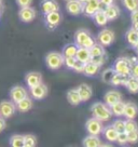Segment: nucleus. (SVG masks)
Here are the masks:
<instances>
[{
  "mask_svg": "<svg viewBox=\"0 0 138 147\" xmlns=\"http://www.w3.org/2000/svg\"><path fill=\"white\" fill-rule=\"evenodd\" d=\"M125 39L129 46L134 47L138 42V32L133 27H131L125 34Z\"/></svg>",
  "mask_w": 138,
  "mask_h": 147,
  "instance_id": "cd10ccee",
  "label": "nucleus"
},
{
  "mask_svg": "<svg viewBox=\"0 0 138 147\" xmlns=\"http://www.w3.org/2000/svg\"><path fill=\"white\" fill-rule=\"evenodd\" d=\"M16 110V105L12 101H2L0 103V116L5 119H8L14 115Z\"/></svg>",
  "mask_w": 138,
  "mask_h": 147,
  "instance_id": "1a4fd4ad",
  "label": "nucleus"
},
{
  "mask_svg": "<svg viewBox=\"0 0 138 147\" xmlns=\"http://www.w3.org/2000/svg\"><path fill=\"white\" fill-rule=\"evenodd\" d=\"M74 43L78 47H84L90 49L95 43V40L88 30L79 29L74 32Z\"/></svg>",
  "mask_w": 138,
  "mask_h": 147,
  "instance_id": "f03ea898",
  "label": "nucleus"
},
{
  "mask_svg": "<svg viewBox=\"0 0 138 147\" xmlns=\"http://www.w3.org/2000/svg\"><path fill=\"white\" fill-rule=\"evenodd\" d=\"M132 64H133V62L127 57H119L115 61L112 68L115 73L125 75V76H131Z\"/></svg>",
  "mask_w": 138,
  "mask_h": 147,
  "instance_id": "20e7f679",
  "label": "nucleus"
},
{
  "mask_svg": "<svg viewBox=\"0 0 138 147\" xmlns=\"http://www.w3.org/2000/svg\"><path fill=\"white\" fill-rule=\"evenodd\" d=\"M46 64L51 70H57L64 65V56L60 52L52 51L46 56Z\"/></svg>",
  "mask_w": 138,
  "mask_h": 147,
  "instance_id": "7ed1b4c3",
  "label": "nucleus"
},
{
  "mask_svg": "<svg viewBox=\"0 0 138 147\" xmlns=\"http://www.w3.org/2000/svg\"><path fill=\"white\" fill-rule=\"evenodd\" d=\"M76 59L82 63H88L91 61V53H90V49L88 48H84V47H78V50L76 53Z\"/></svg>",
  "mask_w": 138,
  "mask_h": 147,
  "instance_id": "aec40b11",
  "label": "nucleus"
},
{
  "mask_svg": "<svg viewBox=\"0 0 138 147\" xmlns=\"http://www.w3.org/2000/svg\"><path fill=\"white\" fill-rule=\"evenodd\" d=\"M101 141L98 138V135H92L88 134L86 138H84L82 141V145L84 147H99L101 146Z\"/></svg>",
  "mask_w": 138,
  "mask_h": 147,
  "instance_id": "412c9836",
  "label": "nucleus"
},
{
  "mask_svg": "<svg viewBox=\"0 0 138 147\" xmlns=\"http://www.w3.org/2000/svg\"><path fill=\"white\" fill-rule=\"evenodd\" d=\"M110 107V110L112 113V115L117 116V117H121L124 114V108H125V103L122 101H119L115 103L113 105L109 106Z\"/></svg>",
  "mask_w": 138,
  "mask_h": 147,
  "instance_id": "c85d7f7f",
  "label": "nucleus"
},
{
  "mask_svg": "<svg viewBox=\"0 0 138 147\" xmlns=\"http://www.w3.org/2000/svg\"><path fill=\"white\" fill-rule=\"evenodd\" d=\"M77 50H78V46L76 43H68L63 48L62 54L64 57H72V56H76Z\"/></svg>",
  "mask_w": 138,
  "mask_h": 147,
  "instance_id": "c756f323",
  "label": "nucleus"
},
{
  "mask_svg": "<svg viewBox=\"0 0 138 147\" xmlns=\"http://www.w3.org/2000/svg\"><path fill=\"white\" fill-rule=\"evenodd\" d=\"M115 36L113 30L108 29V28H105V29L100 30V32H98V35H97V40L104 47L111 46L113 43V41H115Z\"/></svg>",
  "mask_w": 138,
  "mask_h": 147,
  "instance_id": "0eeeda50",
  "label": "nucleus"
},
{
  "mask_svg": "<svg viewBox=\"0 0 138 147\" xmlns=\"http://www.w3.org/2000/svg\"><path fill=\"white\" fill-rule=\"evenodd\" d=\"M1 11H2V7H0V16H1Z\"/></svg>",
  "mask_w": 138,
  "mask_h": 147,
  "instance_id": "864d4df0",
  "label": "nucleus"
},
{
  "mask_svg": "<svg viewBox=\"0 0 138 147\" xmlns=\"http://www.w3.org/2000/svg\"><path fill=\"white\" fill-rule=\"evenodd\" d=\"M0 117H1V116H0Z\"/></svg>",
  "mask_w": 138,
  "mask_h": 147,
  "instance_id": "4d7b16f0",
  "label": "nucleus"
},
{
  "mask_svg": "<svg viewBox=\"0 0 138 147\" xmlns=\"http://www.w3.org/2000/svg\"><path fill=\"white\" fill-rule=\"evenodd\" d=\"M104 10H105V13H106L107 18H108L109 21H115V20L119 18L120 14H121L119 7L115 5V3L111 5H108V7H105Z\"/></svg>",
  "mask_w": 138,
  "mask_h": 147,
  "instance_id": "4be33fe9",
  "label": "nucleus"
},
{
  "mask_svg": "<svg viewBox=\"0 0 138 147\" xmlns=\"http://www.w3.org/2000/svg\"><path fill=\"white\" fill-rule=\"evenodd\" d=\"M67 101L69 102V104L72 106H78L81 104V98L79 95V92L76 89H71L67 92Z\"/></svg>",
  "mask_w": 138,
  "mask_h": 147,
  "instance_id": "a878e982",
  "label": "nucleus"
},
{
  "mask_svg": "<svg viewBox=\"0 0 138 147\" xmlns=\"http://www.w3.org/2000/svg\"><path fill=\"white\" fill-rule=\"evenodd\" d=\"M101 132L104 133V136H105V138H106L108 142H117V138H118V134L119 133L112 127V124L108 125L106 128H104Z\"/></svg>",
  "mask_w": 138,
  "mask_h": 147,
  "instance_id": "5701e85b",
  "label": "nucleus"
},
{
  "mask_svg": "<svg viewBox=\"0 0 138 147\" xmlns=\"http://www.w3.org/2000/svg\"><path fill=\"white\" fill-rule=\"evenodd\" d=\"M105 55H101V56H92L91 57V62L97 64L99 67H101L102 65L105 64Z\"/></svg>",
  "mask_w": 138,
  "mask_h": 147,
  "instance_id": "79ce46f5",
  "label": "nucleus"
},
{
  "mask_svg": "<svg viewBox=\"0 0 138 147\" xmlns=\"http://www.w3.org/2000/svg\"><path fill=\"white\" fill-rule=\"evenodd\" d=\"M58 10H60V5L56 0H41L40 2V11L43 14L51 13Z\"/></svg>",
  "mask_w": 138,
  "mask_h": 147,
  "instance_id": "4468645a",
  "label": "nucleus"
},
{
  "mask_svg": "<svg viewBox=\"0 0 138 147\" xmlns=\"http://www.w3.org/2000/svg\"><path fill=\"white\" fill-rule=\"evenodd\" d=\"M62 22V14L58 11H54L51 13L44 14V23L50 30H54Z\"/></svg>",
  "mask_w": 138,
  "mask_h": 147,
  "instance_id": "39448f33",
  "label": "nucleus"
},
{
  "mask_svg": "<svg viewBox=\"0 0 138 147\" xmlns=\"http://www.w3.org/2000/svg\"><path fill=\"white\" fill-rule=\"evenodd\" d=\"M98 9H100V2L99 0H86V2L83 3L82 13L88 18H92L94 13Z\"/></svg>",
  "mask_w": 138,
  "mask_h": 147,
  "instance_id": "9b49d317",
  "label": "nucleus"
},
{
  "mask_svg": "<svg viewBox=\"0 0 138 147\" xmlns=\"http://www.w3.org/2000/svg\"><path fill=\"white\" fill-rule=\"evenodd\" d=\"M131 21H132V24L138 23V9L131 12Z\"/></svg>",
  "mask_w": 138,
  "mask_h": 147,
  "instance_id": "49530a36",
  "label": "nucleus"
},
{
  "mask_svg": "<svg viewBox=\"0 0 138 147\" xmlns=\"http://www.w3.org/2000/svg\"><path fill=\"white\" fill-rule=\"evenodd\" d=\"M133 48H134V50H135V52H136V53L138 54V42L136 43V45H135V46L133 47Z\"/></svg>",
  "mask_w": 138,
  "mask_h": 147,
  "instance_id": "8fccbe9b",
  "label": "nucleus"
},
{
  "mask_svg": "<svg viewBox=\"0 0 138 147\" xmlns=\"http://www.w3.org/2000/svg\"><path fill=\"white\" fill-rule=\"evenodd\" d=\"M99 68H100V67H99L98 65L90 61V62L84 64V68H83L82 74L85 75V76H88V77H93V76H95V75L98 73Z\"/></svg>",
  "mask_w": 138,
  "mask_h": 147,
  "instance_id": "b1692460",
  "label": "nucleus"
},
{
  "mask_svg": "<svg viewBox=\"0 0 138 147\" xmlns=\"http://www.w3.org/2000/svg\"><path fill=\"white\" fill-rule=\"evenodd\" d=\"M79 1H81L82 3H84V2H86V0H79Z\"/></svg>",
  "mask_w": 138,
  "mask_h": 147,
  "instance_id": "603ef678",
  "label": "nucleus"
},
{
  "mask_svg": "<svg viewBox=\"0 0 138 147\" xmlns=\"http://www.w3.org/2000/svg\"><path fill=\"white\" fill-rule=\"evenodd\" d=\"M83 68H84V63H82V62H80V61H78V60L76 61L74 66V70H76L77 73H82Z\"/></svg>",
  "mask_w": 138,
  "mask_h": 147,
  "instance_id": "c03bdc74",
  "label": "nucleus"
},
{
  "mask_svg": "<svg viewBox=\"0 0 138 147\" xmlns=\"http://www.w3.org/2000/svg\"><path fill=\"white\" fill-rule=\"evenodd\" d=\"M121 98H122V95H121V93L119 91L111 90V91H108L105 94V96H104V103L107 104L108 106H111L113 105L115 103H117V102L121 101Z\"/></svg>",
  "mask_w": 138,
  "mask_h": 147,
  "instance_id": "dca6fc26",
  "label": "nucleus"
},
{
  "mask_svg": "<svg viewBox=\"0 0 138 147\" xmlns=\"http://www.w3.org/2000/svg\"><path fill=\"white\" fill-rule=\"evenodd\" d=\"M126 119H135L138 116V107L133 102L125 103L124 114H123Z\"/></svg>",
  "mask_w": 138,
  "mask_h": 147,
  "instance_id": "f3484780",
  "label": "nucleus"
},
{
  "mask_svg": "<svg viewBox=\"0 0 138 147\" xmlns=\"http://www.w3.org/2000/svg\"><path fill=\"white\" fill-rule=\"evenodd\" d=\"M122 3L129 12H133L138 9V0H122Z\"/></svg>",
  "mask_w": 138,
  "mask_h": 147,
  "instance_id": "f704fd0d",
  "label": "nucleus"
},
{
  "mask_svg": "<svg viewBox=\"0 0 138 147\" xmlns=\"http://www.w3.org/2000/svg\"><path fill=\"white\" fill-rule=\"evenodd\" d=\"M66 10L74 16L80 15L83 11V3L79 0H68L66 3Z\"/></svg>",
  "mask_w": 138,
  "mask_h": 147,
  "instance_id": "ddd939ff",
  "label": "nucleus"
},
{
  "mask_svg": "<svg viewBox=\"0 0 138 147\" xmlns=\"http://www.w3.org/2000/svg\"><path fill=\"white\" fill-rule=\"evenodd\" d=\"M77 90L79 92V95H80V98H81V102H88L91 97H92V89L91 87L86 84V83H81Z\"/></svg>",
  "mask_w": 138,
  "mask_h": 147,
  "instance_id": "a211bd4d",
  "label": "nucleus"
},
{
  "mask_svg": "<svg viewBox=\"0 0 138 147\" xmlns=\"http://www.w3.org/2000/svg\"><path fill=\"white\" fill-rule=\"evenodd\" d=\"M132 27H133L134 29H136V30H137V32H138V23H134V24H133V26H132Z\"/></svg>",
  "mask_w": 138,
  "mask_h": 147,
  "instance_id": "3c124183",
  "label": "nucleus"
},
{
  "mask_svg": "<svg viewBox=\"0 0 138 147\" xmlns=\"http://www.w3.org/2000/svg\"><path fill=\"white\" fill-rule=\"evenodd\" d=\"M25 82L28 88H31L42 82V75L38 71H30L25 76Z\"/></svg>",
  "mask_w": 138,
  "mask_h": 147,
  "instance_id": "2eb2a0df",
  "label": "nucleus"
},
{
  "mask_svg": "<svg viewBox=\"0 0 138 147\" xmlns=\"http://www.w3.org/2000/svg\"><path fill=\"white\" fill-rule=\"evenodd\" d=\"M66 1H68V0H66Z\"/></svg>",
  "mask_w": 138,
  "mask_h": 147,
  "instance_id": "6e6d98bb",
  "label": "nucleus"
},
{
  "mask_svg": "<svg viewBox=\"0 0 138 147\" xmlns=\"http://www.w3.org/2000/svg\"><path fill=\"white\" fill-rule=\"evenodd\" d=\"M129 76H125V75H121V74L115 73L113 77L111 78L110 84H112L113 87H120V86H124L126 80H127Z\"/></svg>",
  "mask_w": 138,
  "mask_h": 147,
  "instance_id": "7c9ffc66",
  "label": "nucleus"
},
{
  "mask_svg": "<svg viewBox=\"0 0 138 147\" xmlns=\"http://www.w3.org/2000/svg\"><path fill=\"white\" fill-rule=\"evenodd\" d=\"M37 16V12L32 7H24L19 8V18L23 23H30L32 22Z\"/></svg>",
  "mask_w": 138,
  "mask_h": 147,
  "instance_id": "6e6552de",
  "label": "nucleus"
},
{
  "mask_svg": "<svg viewBox=\"0 0 138 147\" xmlns=\"http://www.w3.org/2000/svg\"><path fill=\"white\" fill-rule=\"evenodd\" d=\"M0 7H2V0H0Z\"/></svg>",
  "mask_w": 138,
  "mask_h": 147,
  "instance_id": "5fc2aeb1",
  "label": "nucleus"
},
{
  "mask_svg": "<svg viewBox=\"0 0 138 147\" xmlns=\"http://www.w3.org/2000/svg\"><path fill=\"white\" fill-rule=\"evenodd\" d=\"M101 5H105V7H108V5H113L115 2V0H99Z\"/></svg>",
  "mask_w": 138,
  "mask_h": 147,
  "instance_id": "de8ad7c7",
  "label": "nucleus"
},
{
  "mask_svg": "<svg viewBox=\"0 0 138 147\" xmlns=\"http://www.w3.org/2000/svg\"><path fill=\"white\" fill-rule=\"evenodd\" d=\"M124 87L127 89L129 93L136 94L138 93V77H134V76H129L127 80L125 82Z\"/></svg>",
  "mask_w": 138,
  "mask_h": 147,
  "instance_id": "393cba45",
  "label": "nucleus"
},
{
  "mask_svg": "<svg viewBox=\"0 0 138 147\" xmlns=\"http://www.w3.org/2000/svg\"><path fill=\"white\" fill-rule=\"evenodd\" d=\"M138 142V130L132 131L127 133V143L129 144H136Z\"/></svg>",
  "mask_w": 138,
  "mask_h": 147,
  "instance_id": "4c0bfd02",
  "label": "nucleus"
},
{
  "mask_svg": "<svg viewBox=\"0 0 138 147\" xmlns=\"http://www.w3.org/2000/svg\"><path fill=\"white\" fill-rule=\"evenodd\" d=\"M131 76L138 77V61H134L131 68Z\"/></svg>",
  "mask_w": 138,
  "mask_h": 147,
  "instance_id": "37998d69",
  "label": "nucleus"
},
{
  "mask_svg": "<svg viewBox=\"0 0 138 147\" xmlns=\"http://www.w3.org/2000/svg\"><path fill=\"white\" fill-rule=\"evenodd\" d=\"M16 3L19 5V8H24V7H29L31 5L32 0H15Z\"/></svg>",
  "mask_w": 138,
  "mask_h": 147,
  "instance_id": "a18cd8bd",
  "label": "nucleus"
},
{
  "mask_svg": "<svg viewBox=\"0 0 138 147\" xmlns=\"http://www.w3.org/2000/svg\"><path fill=\"white\" fill-rule=\"evenodd\" d=\"M10 145L12 147H24V135L14 134L10 138Z\"/></svg>",
  "mask_w": 138,
  "mask_h": 147,
  "instance_id": "473e14b6",
  "label": "nucleus"
},
{
  "mask_svg": "<svg viewBox=\"0 0 138 147\" xmlns=\"http://www.w3.org/2000/svg\"><path fill=\"white\" fill-rule=\"evenodd\" d=\"M90 53H91V57L92 56H101L105 55L106 51H105V47L100 45L99 42H95L91 48H90Z\"/></svg>",
  "mask_w": 138,
  "mask_h": 147,
  "instance_id": "2f4dec72",
  "label": "nucleus"
},
{
  "mask_svg": "<svg viewBox=\"0 0 138 147\" xmlns=\"http://www.w3.org/2000/svg\"><path fill=\"white\" fill-rule=\"evenodd\" d=\"M115 70H113V68H108L106 69L104 73L101 74V80L104 81V82L106 83H110L111 81V78L113 77V75H115Z\"/></svg>",
  "mask_w": 138,
  "mask_h": 147,
  "instance_id": "e433bc0d",
  "label": "nucleus"
},
{
  "mask_svg": "<svg viewBox=\"0 0 138 147\" xmlns=\"http://www.w3.org/2000/svg\"><path fill=\"white\" fill-rule=\"evenodd\" d=\"M117 142L119 143L120 145H125L127 144V133L126 132H120L118 134V138H117Z\"/></svg>",
  "mask_w": 138,
  "mask_h": 147,
  "instance_id": "a19ab883",
  "label": "nucleus"
},
{
  "mask_svg": "<svg viewBox=\"0 0 138 147\" xmlns=\"http://www.w3.org/2000/svg\"><path fill=\"white\" fill-rule=\"evenodd\" d=\"M37 145V138L33 134L24 135V147H33Z\"/></svg>",
  "mask_w": 138,
  "mask_h": 147,
  "instance_id": "72a5a7b5",
  "label": "nucleus"
},
{
  "mask_svg": "<svg viewBox=\"0 0 138 147\" xmlns=\"http://www.w3.org/2000/svg\"><path fill=\"white\" fill-rule=\"evenodd\" d=\"M15 105H16V109L19 110V113H27L28 110L31 109L32 101L29 96H26L25 98H23L22 101H19V103H16Z\"/></svg>",
  "mask_w": 138,
  "mask_h": 147,
  "instance_id": "bb28decb",
  "label": "nucleus"
},
{
  "mask_svg": "<svg viewBox=\"0 0 138 147\" xmlns=\"http://www.w3.org/2000/svg\"><path fill=\"white\" fill-rule=\"evenodd\" d=\"M26 96H28V92L22 86H14L10 91V97H11V101L13 102L14 104L19 103V101H22Z\"/></svg>",
  "mask_w": 138,
  "mask_h": 147,
  "instance_id": "9d476101",
  "label": "nucleus"
},
{
  "mask_svg": "<svg viewBox=\"0 0 138 147\" xmlns=\"http://www.w3.org/2000/svg\"><path fill=\"white\" fill-rule=\"evenodd\" d=\"M5 118H2V117H0V133L3 131L5 129Z\"/></svg>",
  "mask_w": 138,
  "mask_h": 147,
  "instance_id": "09e8293b",
  "label": "nucleus"
},
{
  "mask_svg": "<svg viewBox=\"0 0 138 147\" xmlns=\"http://www.w3.org/2000/svg\"><path fill=\"white\" fill-rule=\"evenodd\" d=\"M29 89H30V95L35 100H43L48 95V87L42 82Z\"/></svg>",
  "mask_w": 138,
  "mask_h": 147,
  "instance_id": "f8f14e48",
  "label": "nucleus"
},
{
  "mask_svg": "<svg viewBox=\"0 0 138 147\" xmlns=\"http://www.w3.org/2000/svg\"><path fill=\"white\" fill-rule=\"evenodd\" d=\"M112 127L118 131V133H120V132H124L125 123H124V121H123V120L118 119V120H115V121H113Z\"/></svg>",
  "mask_w": 138,
  "mask_h": 147,
  "instance_id": "58836bf2",
  "label": "nucleus"
},
{
  "mask_svg": "<svg viewBox=\"0 0 138 147\" xmlns=\"http://www.w3.org/2000/svg\"><path fill=\"white\" fill-rule=\"evenodd\" d=\"M104 129L102 125V121L96 119V118H90V119L85 122V130L88 134H92V135H99L101 133Z\"/></svg>",
  "mask_w": 138,
  "mask_h": 147,
  "instance_id": "423d86ee",
  "label": "nucleus"
},
{
  "mask_svg": "<svg viewBox=\"0 0 138 147\" xmlns=\"http://www.w3.org/2000/svg\"><path fill=\"white\" fill-rule=\"evenodd\" d=\"M124 123H125L124 131L126 133L135 131V130H138V123L134 119H126L124 121Z\"/></svg>",
  "mask_w": 138,
  "mask_h": 147,
  "instance_id": "c9c22d12",
  "label": "nucleus"
},
{
  "mask_svg": "<svg viewBox=\"0 0 138 147\" xmlns=\"http://www.w3.org/2000/svg\"><path fill=\"white\" fill-rule=\"evenodd\" d=\"M92 18L97 26H106L107 23L109 22V20H108V18H107L106 13H105V10L101 9V8L100 9H98L96 12L94 13Z\"/></svg>",
  "mask_w": 138,
  "mask_h": 147,
  "instance_id": "6ab92c4d",
  "label": "nucleus"
},
{
  "mask_svg": "<svg viewBox=\"0 0 138 147\" xmlns=\"http://www.w3.org/2000/svg\"><path fill=\"white\" fill-rule=\"evenodd\" d=\"M91 113L94 118L100 120V121H108L112 117V113L110 107L101 102H96L91 106Z\"/></svg>",
  "mask_w": 138,
  "mask_h": 147,
  "instance_id": "f257e3e1",
  "label": "nucleus"
},
{
  "mask_svg": "<svg viewBox=\"0 0 138 147\" xmlns=\"http://www.w3.org/2000/svg\"><path fill=\"white\" fill-rule=\"evenodd\" d=\"M76 61H77V59L74 56H72V57H64V65L68 69H74Z\"/></svg>",
  "mask_w": 138,
  "mask_h": 147,
  "instance_id": "ea45409f",
  "label": "nucleus"
}]
</instances>
